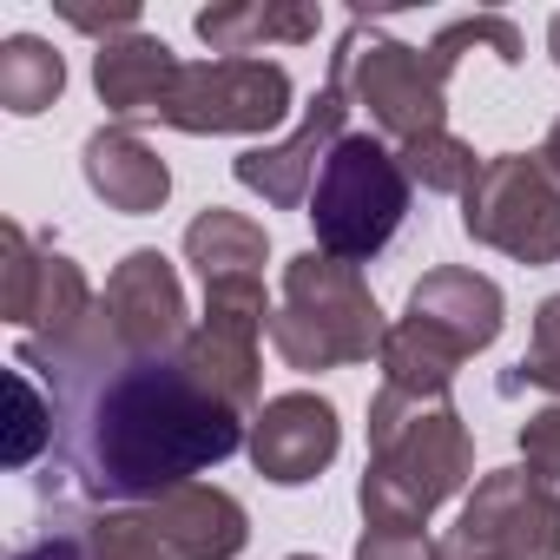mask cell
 <instances>
[{"label":"cell","mask_w":560,"mask_h":560,"mask_svg":"<svg viewBox=\"0 0 560 560\" xmlns=\"http://www.w3.org/2000/svg\"><path fill=\"white\" fill-rule=\"evenodd\" d=\"M21 370L47 383V402L60 416L47 488H80L93 508H139L159 501L224 455H237L244 416L218 402L185 363L172 357H126L93 317L67 343H21Z\"/></svg>","instance_id":"obj_1"},{"label":"cell","mask_w":560,"mask_h":560,"mask_svg":"<svg viewBox=\"0 0 560 560\" xmlns=\"http://www.w3.org/2000/svg\"><path fill=\"white\" fill-rule=\"evenodd\" d=\"M475 481V442L448 396L376 389L370 396V468L357 481L363 527H429L442 501Z\"/></svg>","instance_id":"obj_2"},{"label":"cell","mask_w":560,"mask_h":560,"mask_svg":"<svg viewBox=\"0 0 560 560\" xmlns=\"http://www.w3.org/2000/svg\"><path fill=\"white\" fill-rule=\"evenodd\" d=\"M383 337H389V324H383L357 264L324 257L317 244L284 264V304L270 317V350L298 376L370 363V357H383Z\"/></svg>","instance_id":"obj_3"},{"label":"cell","mask_w":560,"mask_h":560,"mask_svg":"<svg viewBox=\"0 0 560 560\" xmlns=\"http://www.w3.org/2000/svg\"><path fill=\"white\" fill-rule=\"evenodd\" d=\"M409 172L396 159V145H383L376 132H343L337 152L324 159V178L311 191V231H317V250L324 257H343V264H370L389 250V237L402 231L409 218Z\"/></svg>","instance_id":"obj_4"},{"label":"cell","mask_w":560,"mask_h":560,"mask_svg":"<svg viewBox=\"0 0 560 560\" xmlns=\"http://www.w3.org/2000/svg\"><path fill=\"white\" fill-rule=\"evenodd\" d=\"M93 560H237L250 540V514L237 494L185 481L139 508H93L80 514Z\"/></svg>","instance_id":"obj_5"},{"label":"cell","mask_w":560,"mask_h":560,"mask_svg":"<svg viewBox=\"0 0 560 560\" xmlns=\"http://www.w3.org/2000/svg\"><path fill=\"white\" fill-rule=\"evenodd\" d=\"M330 86L350 100V113H370V126L396 145L442 132L448 119V67L429 47L389 40L376 21H350L330 54Z\"/></svg>","instance_id":"obj_6"},{"label":"cell","mask_w":560,"mask_h":560,"mask_svg":"<svg viewBox=\"0 0 560 560\" xmlns=\"http://www.w3.org/2000/svg\"><path fill=\"white\" fill-rule=\"evenodd\" d=\"M462 231L527 270L560 264V185L534 152H494L462 191Z\"/></svg>","instance_id":"obj_7"},{"label":"cell","mask_w":560,"mask_h":560,"mask_svg":"<svg viewBox=\"0 0 560 560\" xmlns=\"http://www.w3.org/2000/svg\"><path fill=\"white\" fill-rule=\"evenodd\" d=\"M291 73L277 60H191L159 113V126L172 132H191V139H257V132H277L291 119Z\"/></svg>","instance_id":"obj_8"},{"label":"cell","mask_w":560,"mask_h":560,"mask_svg":"<svg viewBox=\"0 0 560 560\" xmlns=\"http://www.w3.org/2000/svg\"><path fill=\"white\" fill-rule=\"evenodd\" d=\"M442 560H560V501L527 468H494L462 501Z\"/></svg>","instance_id":"obj_9"},{"label":"cell","mask_w":560,"mask_h":560,"mask_svg":"<svg viewBox=\"0 0 560 560\" xmlns=\"http://www.w3.org/2000/svg\"><path fill=\"white\" fill-rule=\"evenodd\" d=\"M0 317L34 343H67L100 317V298L67 250L34 244V231L8 218L0 224Z\"/></svg>","instance_id":"obj_10"},{"label":"cell","mask_w":560,"mask_h":560,"mask_svg":"<svg viewBox=\"0 0 560 560\" xmlns=\"http://www.w3.org/2000/svg\"><path fill=\"white\" fill-rule=\"evenodd\" d=\"M343 132H350V100L324 80L317 100L304 106V119H298L284 139H277V145H250V152H237L231 172H237V185L257 191L264 205L298 211V205H311V191H317V178H324V159L337 152Z\"/></svg>","instance_id":"obj_11"},{"label":"cell","mask_w":560,"mask_h":560,"mask_svg":"<svg viewBox=\"0 0 560 560\" xmlns=\"http://www.w3.org/2000/svg\"><path fill=\"white\" fill-rule=\"evenodd\" d=\"M100 317L126 357H172L191 324H185V284L165 250H126L119 270L100 291Z\"/></svg>","instance_id":"obj_12"},{"label":"cell","mask_w":560,"mask_h":560,"mask_svg":"<svg viewBox=\"0 0 560 560\" xmlns=\"http://www.w3.org/2000/svg\"><path fill=\"white\" fill-rule=\"evenodd\" d=\"M250 468L277 488H304L317 481L337 448H343V416L330 396L317 389H291V396H270L257 416H250Z\"/></svg>","instance_id":"obj_13"},{"label":"cell","mask_w":560,"mask_h":560,"mask_svg":"<svg viewBox=\"0 0 560 560\" xmlns=\"http://www.w3.org/2000/svg\"><path fill=\"white\" fill-rule=\"evenodd\" d=\"M402 317L422 324V330H435L448 350L481 357V350L501 337V324H508V298H501L494 277L462 270V264H442V270H429L422 284L409 291V311H402Z\"/></svg>","instance_id":"obj_14"},{"label":"cell","mask_w":560,"mask_h":560,"mask_svg":"<svg viewBox=\"0 0 560 560\" xmlns=\"http://www.w3.org/2000/svg\"><path fill=\"white\" fill-rule=\"evenodd\" d=\"M80 178H86V191H93L106 211H119V218H152V211L172 198V165H165L132 126H100V132H86V145H80Z\"/></svg>","instance_id":"obj_15"},{"label":"cell","mask_w":560,"mask_h":560,"mask_svg":"<svg viewBox=\"0 0 560 560\" xmlns=\"http://www.w3.org/2000/svg\"><path fill=\"white\" fill-rule=\"evenodd\" d=\"M178 73H185V60L159 34H119V40H100V54H93V93L113 113V126L159 119Z\"/></svg>","instance_id":"obj_16"},{"label":"cell","mask_w":560,"mask_h":560,"mask_svg":"<svg viewBox=\"0 0 560 560\" xmlns=\"http://www.w3.org/2000/svg\"><path fill=\"white\" fill-rule=\"evenodd\" d=\"M264 257H270V237L244 211L205 205L185 224V264L198 270L205 298H250V291H264Z\"/></svg>","instance_id":"obj_17"},{"label":"cell","mask_w":560,"mask_h":560,"mask_svg":"<svg viewBox=\"0 0 560 560\" xmlns=\"http://www.w3.org/2000/svg\"><path fill=\"white\" fill-rule=\"evenodd\" d=\"M191 27H198V40L218 60H257L264 47H304V40H317L324 14L298 8V0H224V8H205Z\"/></svg>","instance_id":"obj_18"},{"label":"cell","mask_w":560,"mask_h":560,"mask_svg":"<svg viewBox=\"0 0 560 560\" xmlns=\"http://www.w3.org/2000/svg\"><path fill=\"white\" fill-rule=\"evenodd\" d=\"M257 343H264V330H244V324H218V317H198L191 324V337L178 343V363L218 396V402H231L244 422L264 409L257 396H264V363H257Z\"/></svg>","instance_id":"obj_19"},{"label":"cell","mask_w":560,"mask_h":560,"mask_svg":"<svg viewBox=\"0 0 560 560\" xmlns=\"http://www.w3.org/2000/svg\"><path fill=\"white\" fill-rule=\"evenodd\" d=\"M60 93H67V60L40 34H14L8 47H0V106H8L14 119L47 113Z\"/></svg>","instance_id":"obj_20"},{"label":"cell","mask_w":560,"mask_h":560,"mask_svg":"<svg viewBox=\"0 0 560 560\" xmlns=\"http://www.w3.org/2000/svg\"><path fill=\"white\" fill-rule=\"evenodd\" d=\"M396 159H402L409 185H422V191H455V198H462V191L475 185V172H481L475 145H468V139H455L448 126H442V132L409 139V145H396Z\"/></svg>","instance_id":"obj_21"},{"label":"cell","mask_w":560,"mask_h":560,"mask_svg":"<svg viewBox=\"0 0 560 560\" xmlns=\"http://www.w3.org/2000/svg\"><path fill=\"white\" fill-rule=\"evenodd\" d=\"M521 389H540V396L560 402V291L534 311L527 350H521V363L501 376V396H521Z\"/></svg>","instance_id":"obj_22"},{"label":"cell","mask_w":560,"mask_h":560,"mask_svg":"<svg viewBox=\"0 0 560 560\" xmlns=\"http://www.w3.org/2000/svg\"><path fill=\"white\" fill-rule=\"evenodd\" d=\"M468 47H488L501 67H521V27H514V21H501V14H468V21H448V27L429 40V54H435L448 73L462 67V54H468Z\"/></svg>","instance_id":"obj_23"},{"label":"cell","mask_w":560,"mask_h":560,"mask_svg":"<svg viewBox=\"0 0 560 560\" xmlns=\"http://www.w3.org/2000/svg\"><path fill=\"white\" fill-rule=\"evenodd\" d=\"M54 435H60L54 402H40L34 370H21V363H14V429H8V462H14V468H27L40 448H54Z\"/></svg>","instance_id":"obj_24"},{"label":"cell","mask_w":560,"mask_h":560,"mask_svg":"<svg viewBox=\"0 0 560 560\" xmlns=\"http://www.w3.org/2000/svg\"><path fill=\"white\" fill-rule=\"evenodd\" d=\"M521 468L560 501V402H547L521 422Z\"/></svg>","instance_id":"obj_25"},{"label":"cell","mask_w":560,"mask_h":560,"mask_svg":"<svg viewBox=\"0 0 560 560\" xmlns=\"http://www.w3.org/2000/svg\"><path fill=\"white\" fill-rule=\"evenodd\" d=\"M357 560H442V540H429V527H363Z\"/></svg>","instance_id":"obj_26"},{"label":"cell","mask_w":560,"mask_h":560,"mask_svg":"<svg viewBox=\"0 0 560 560\" xmlns=\"http://www.w3.org/2000/svg\"><path fill=\"white\" fill-rule=\"evenodd\" d=\"M60 21L80 27V34H100V40L139 34V8H132V0H119V8H80V0H60Z\"/></svg>","instance_id":"obj_27"},{"label":"cell","mask_w":560,"mask_h":560,"mask_svg":"<svg viewBox=\"0 0 560 560\" xmlns=\"http://www.w3.org/2000/svg\"><path fill=\"white\" fill-rule=\"evenodd\" d=\"M14 560H93V547H86V534H80V514L60 508V527L40 534V540H27Z\"/></svg>","instance_id":"obj_28"},{"label":"cell","mask_w":560,"mask_h":560,"mask_svg":"<svg viewBox=\"0 0 560 560\" xmlns=\"http://www.w3.org/2000/svg\"><path fill=\"white\" fill-rule=\"evenodd\" d=\"M534 159H540V165H547V178L560 185V119L547 126V139H540V152H534Z\"/></svg>","instance_id":"obj_29"},{"label":"cell","mask_w":560,"mask_h":560,"mask_svg":"<svg viewBox=\"0 0 560 560\" xmlns=\"http://www.w3.org/2000/svg\"><path fill=\"white\" fill-rule=\"evenodd\" d=\"M547 54H553V67H560V14L547 21Z\"/></svg>","instance_id":"obj_30"},{"label":"cell","mask_w":560,"mask_h":560,"mask_svg":"<svg viewBox=\"0 0 560 560\" xmlns=\"http://www.w3.org/2000/svg\"><path fill=\"white\" fill-rule=\"evenodd\" d=\"M284 560H317V553H284Z\"/></svg>","instance_id":"obj_31"}]
</instances>
